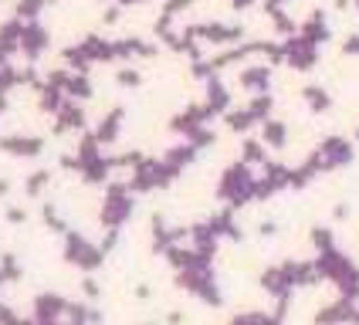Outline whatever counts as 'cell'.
<instances>
[{
  "label": "cell",
  "instance_id": "obj_1",
  "mask_svg": "<svg viewBox=\"0 0 359 325\" xmlns=\"http://www.w3.org/2000/svg\"><path fill=\"white\" fill-rule=\"evenodd\" d=\"M102 258H105V251L95 247V244H88L81 234H75V230L65 234V261L79 264L81 271H95L102 264Z\"/></svg>",
  "mask_w": 359,
  "mask_h": 325
},
{
  "label": "cell",
  "instance_id": "obj_2",
  "mask_svg": "<svg viewBox=\"0 0 359 325\" xmlns=\"http://www.w3.org/2000/svg\"><path fill=\"white\" fill-rule=\"evenodd\" d=\"M129 186H122V183H109V190H105V200H102V214L99 221L105 227H119V223L129 221V210H133V203H129V193H126Z\"/></svg>",
  "mask_w": 359,
  "mask_h": 325
},
{
  "label": "cell",
  "instance_id": "obj_3",
  "mask_svg": "<svg viewBox=\"0 0 359 325\" xmlns=\"http://www.w3.org/2000/svg\"><path fill=\"white\" fill-rule=\"evenodd\" d=\"M0 153L18 156V160H38L44 153V139L41 136H0Z\"/></svg>",
  "mask_w": 359,
  "mask_h": 325
},
{
  "label": "cell",
  "instance_id": "obj_4",
  "mask_svg": "<svg viewBox=\"0 0 359 325\" xmlns=\"http://www.w3.org/2000/svg\"><path fill=\"white\" fill-rule=\"evenodd\" d=\"M48 44H51V38H48V31L41 27V20H27L24 24V38H20V55L27 61H38L44 51H48Z\"/></svg>",
  "mask_w": 359,
  "mask_h": 325
},
{
  "label": "cell",
  "instance_id": "obj_5",
  "mask_svg": "<svg viewBox=\"0 0 359 325\" xmlns=\"http://www.w3.org/2000/svg\"><path fill=\"white\" fill-rule=\"evenodd\" d=\"M85 129V109L79 105V99H65V105L55 116V136H65V132H81Z\"/></svg>",
  "mask_w": 359,
  "mask_h": 325
},
{
  "label": "cell",
  "instance_id": "obj_6",
  "mask_svg": "<svg viewBox=\"0 0 359 325\" xmlns=\"http://www.w3.org/2000/svg\"><path fill=\"white\" fill-rule=\"evenodd\" d=\"M65 312H68V302L55 291L34 298V322H58V319H65Z\"/></svg>",
  "mask_w": 359,
  "mask_h": 325
},
{
  "label": "cell",
  "instance_id": "obj_7",
  "mask_svg": "<svg viewBox=\"0 0 359 325\" xmlns=\"http://www.w3.org/2000/svg\"><path fill=\"white\" fill-rule=\"evenodd\" d=\"M65 99H68V92L61 88V85H55V81H41L38 85V105L41 112H48V116H58V109L65 105Z\"/></svg>",
  "mask_w": 359,
  "mask_h": 325
},
{
  "label": "cell",
  "instance_id": "obj_8",
  "mask_svg": "<svg viewBox=\"0 0 359 325\" xmlns=\"http://www.w3.org/2000/svg\"><path fill=\"white\" fill-rule=\"evenodd\" d=\"M81 51L88 55V61H92V64H95V61H112V58H116V44L102 41L99 34H88V38L81 41Z\"/></svg>",
  "mask_w": 359,
  "mask_h": 325
},
{
  "label": "cell",
  "instance_id": "obj_9",
  "mask_svg": "<svg viewBox=\"0 0 359 325\" xmlns=\"http://www.w3.org/2000/svg\"><path fill=\"white\" fill-rule=\"evenodd\" d=\"M24 24L27 20H20V18H14V20H4L0 24V44L14 55V51H20V38H24Z\"/></svg>",
  "mask_w": 359,
  "mask_h": 325
},
{
  "label": "cell",
  "instance_id": "obj_10",
  "mask_svg": "<svg viewBox=\"0 0 359 325\" xmlns=\"http://www.w3.org/2000/svg\"><path fill=\"white\" fill-rule=\"evenodd\" d=\"M109 170H112V160H102V156H95V160H88L85 166H81V180L85 183H105V177H109Z\"/></svg>",
  "mask_w": 359,
  "mask_h": 325
},
{
  "label": "cell",
  "instance_id": "obj_11",
  "mask_svg": "<svg viewBox=\"0 0 359 325\" xmlns=\"http://www.w3.org/2000/svg\"><path fill=\"white\" fill-rule=\"evenodd\" d=\"M119 125H122V109H112L105 119L95 125V136H99V142H112L116 136H119Z\"/></svg>",
  "mask_w": 359,
  "mask_h": 325
},
{
  "label": "cell",
  "instance_id": "obj_12",
  "mask_svg": "<svg viewBox=\"0 0 359 325\" xmlns=\"http://www.w3.org/2000/svg\"><path fill=\"white\" fill-rule=\"evenodd\" d=\"M65 92H68V99H79V102H85V99H92V81H88V75L85 71H75L72 78H68V85H65Z\"/></svg>",
  "mask_w": 359,
  "mask_h": 325
},
{
  "label": "cell",
  "instance_id": "obj_13",
  "mask_svg": "<svg viewBox=\"0 0 359 325\" xmlns=\"http://www.w3.org/2000/svg\"><path fill=\"white\" fill-rule=\"evenodd\" d=\"M48 183H51V173H48V170H34V173L24 180V193H27V197H41Z\"/></svg>",
  "mask_w": 359,
  "mask_h": 325
},
{
  "label": "cell",
  "instance_id": "obj_14",
  "mask_svg": "<svg viewBox=\"0 0 359 325\" xmlns=\"http://www.w3.org/2000/svg\"><path fill=\"white\" fill-rule=\"evenodd\" d=\"M18 85H24V71L14 64H0V92H14Z\"/></svg>",
  "mask_w": 359,
  "mask_h": 325
},
{
  "label": "cell",
  "instance_id": "obj_15",
  "mask_svg": "<svg viewBox=\"0 0 359 325\" xmlns=\"http://www.w3.org/2000/svg\"><path fill=\"white\" fill-rule=\"evenodd\" d=\"M61 58L68 61V64H72V68H75V71H88V64H92V61H88V55H85V51H81V44H75V48H72V44H68V48H65V51H61Z\"/></svg>",
  "mask_w": 359,
  "mask_h": 325
},
{
  "label": "cell",
  "instance_id": "obj_16",
  "mask_svg": "<svg viewBox=\"0 0 359 325\" xmlns=\"http://www.w3.org/2000/svg\"><path fill=\"white\" fill-rule=\"evenodd\" d=\"M41 221L48 223L55 234H68V223L61 221V214L55 210V207H51V203H44V207H41Z\"/></svg>",
  "mask_w": 359,
  "mask_h": 325
},
{
  "label": "cell",
  "instance_id": "obj_17",
  "mask_svg": "<svg viewBox=\"0 0 359 325\" xmlns=\"http://www.w3.org/2000/svg\"><path fill=\"white\" fill-rule=\"evenodd\" d=\"M48 7V0H18V18L20 20H34Z\"/></svg>",
  "mask_w": 359,
  "mask_h": 325
},
{
  "label": "cell",
  "instance_id": "obj_18",
  "mask_svg": "<svg viewBox=\"0 0 359 325\" xmlns=\"http://www.w3.org/2000/svg\"><path fill=\"white\" fill-rule=\"evenodd\" d=\"M244 85H248V88H268V68H251V71H244Z\"/></svg>",
  "mask_w": 359,
  "mask_h": 325
},
{
  "label": "cell",
  "instance_id": "obj_19",
  "mask_svg": "<svg viewBox=\"0 0 359 325\" xmlns=\"http://www.w3.org/2000/svg\"><path fill=\"white\" fill-rule=\"evenodd\" d=\"M264 139L271 142V146H285V125L281 122H268L264 125Z\"/></svg>",
  "mask_w": 359,
  "mask_h": 325
},
{
  "label": "cell",
  "instance_id": "obj_20",
  "mask_svg": "<svg viewBox=\"0 0 359 325\" xmlns=\"http://www.w3.org/2000/svg\"><path fill=\"white\" fill-rule=\"evenodd\" d=\"M305 99L312 102L316 112H325V109H329V95H325L322 88H305Z\"/></svg>",
  "mask_w": 359,
  "mask_h": 325
},
{
  "label": "cell",
  "instance_id": "obj_21",
  "mask_svg": "<svg viewBox=\"0 0 359 325\" xmlns=\"http://www.w3.org/2000/svg\"><path fill=\"white\" fill-rule=\"evenodd\" d=\"M65 319H72V322H88V319H99V315H95V312H88L85 305H68Z\"/></svg>",
  "mask_w": 359,
  "mask_h": 325
},
{
  "label": "cell",
  "instance_id": "obj_22",
  "mask_svg": "<svg viewBox=\"0 0 359 325\" xmlns=\"http://www.w3.org/2000/svg\"><path fill=\"white\" fill-rule=\"evenodd\" d=\"M4 217H7V223H24L27 221V210H24V207H7Z\"/></svg>",
  "mask_w": 359,
  "mask_h": 325
},
{
  "label": "cell",
  "instance_id": "obj_23",
  "mask_svg": "<svg viewBox=\"0 0 359 325\" xmlns=\"http://www.w3.org/2000/svg\"><path fill=\"white\" fill-rule=\"evenodd\" d=\"M116 81H119V85H126V88H136V85H140V75H136V71H126V68H122L119 75H116Z\"/></svg>",
  "mask_w": 359,
  "mask_h": 325
},
{
  "label": "cell",
  "instance_id": "obj_24",
  "mask_svg": "<svg viewBox=\"0 0 359 325\" xmlns=\"http://www.w3.org/2000/svg\"><path fill=\"white\" fill-rule=\"evenodd\" d=\"M81 291H85V298H99L102 295V288L95 278H85V282H81Z\"/></svg>",
  "mask_w": 359,
  "mask_h": 325
},
{
  "label": "cell",
  "instance_id": "obj_25",
  "mask_svg": "<svg viewBox=\"0 0 359 325\" xmlns=\"http://www.w3.org/2000/svg\"><path fill=\"white\" fill-rule=\"evenodd\" d=\"M0 322H18V312L7 308V305H0Z\"/></svg>",
  "mask_w": 359,
  "mask_h": 325
},
{
  "label": "cell",
  "instance_id": "obj_26",
  "mask_svg": "<svg viewBox=\"0 0 359 325\" xmlns=\"http://www.w3.org/2000/svg\"><path fill=\"white\" fill-rule=\"evenodd\" d=\"M187 4H190V0H170V4H166V14H173V11H183Z\"/></svg>",
  "mask_w": 359,
  "mask_h": 325
},
{
  "label": "cell",
  "instance_id": "obj_27",
  "mask_svg": "<svg viewBox=\"0 0 359 325\" xmlns=\"http://www.w3.org/2000/svg\"><path fill=\"white\" fill-rule=\"evenodd\" d=\"M116 20H119V11H116V7H109V11H105V24H116Z\"/></svg>",
  "mask_w": 359,
  "mask_h": 325
},
{
  "label": "cell",
  "instance_id": "obj_28",
  "mask_svg": "<svg viewBox=\"0 0 359 325\" xmlns=\"http://www.w3.org/2000/svg\"><path fill=\"white\" fill-rule=\"evenodd\" d=\"M7 193H11V180H0V200H4Z\"/></svg>",
  "mask_w": 359,
  "mask_h": 325
},
{
  "label": "cell",
  "instance_id": "obj_29",
  "mask_svg": "<svg viewBox=\"0 0 359 325\" xmlns=\"http://www.w3.org/2000/svg\"><path fill=\"white\" fill-rule=\"evenodd\" d=\"M7 58H11V51H7V48L0 44V64H7Z\"/></svg>",
  "mask_w": 359,
  "mask_h": 325
},
{
  "label": "cell",
  "instance_id": "obj_30",
  "mask_svg": "<svg viewBox=\"0 0 359 325\" xmlns=\"http://www.w3.org/2000/svg\"><path fill=\"white\" fill-rule=\"evenodd\" d=\"M4 109H7V92H0V116H4Z\"/></svg>",
  "mask_w": 359,
  "mask_h": 325
},
{
  "label": "cell",
  "instance_id": "obj_31",
  "mask_svg": "<svg viewBox=\"0 0 359 325\" xmlns=\"http://www.w3.org/2000/svg\"><path fill=\"white\" fill-rule=\"evenodd\" d=\"M48 4H58V0H48Z\"/></svg>",
  "mask_w": 359,
  "mask_h": 325
}]
</instances>
